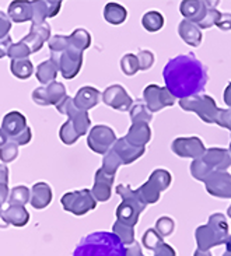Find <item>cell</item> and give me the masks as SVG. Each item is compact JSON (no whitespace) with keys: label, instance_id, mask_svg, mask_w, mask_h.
<instances>
[{"label":"cell","instance_id":"6da1fadb","mask_svg":"<svg viewBox=\"0 0 231 256\" xmlns=\"http://www.w3.org/2000/svg\"><path fill=\"white\" fill-rule=\"evenodd\" d=\"M162 77L166 88L178 100L200 96L209 80L206 66L194 54L170 59L162 69Z\"/></svg>","mask_w":231,"mask_h":256},{"label":"cell","instance_id":"7a4b0ae2","mask_svg":"<svg viewBox=\"0 0 231 256\" xmlns=\"http://www.w3.org/2000/svg\"><path fill=\"white\" fill-rule=\"evenodd\" d=\"M73 256H126V248L114 232L97 231L77 244Z\"/></svg>","mask_w":231,"mask_h":256},{"label":"cell","instance_id":"3957f363","mask_svg":"<svg viewBox=\"0 0 231 256\" xmlns=\"http://www.w3.org/2000/svg\"><path fill=\"white\" fill-rule=\"evenodd\" d=\"M228 222L222 213H214L209 217L204 226L198 227L195 231L198 250L208 252L217 245H223L228 238Z\"/></svg>","mask_w":231,"mask_h":256},{"label":"cell","instance_id":"277c9868","mask_svg":"<svg viewBox=\"0 0 231 256\" xmlns=\"http://www.w3.org/2000/svg\"><path fill=\"white\" fill-rule=\"evenodd\" d=\"M116 194L122 198V203L116 208V218L118 222H124L126 226L134 227L142 212L146 208V204L142 202L136 190L130 189L128 185H119L116 186Z\"/></svg>","mask_w":231,"mask_h":256},{"label":"cell","instance_id":"5b68a950","mask_svg":"<svg viewBox=\"0 0 231 256\" xmlns=\"http://www.w3.org/2000/svg\"><path fill=\"white\" fill-rule=\"evenodd\" d=\"M180 106L184 111L195 112L204 124L210 125H218V118L222 110L216 105V101L210 96L200 94L195 97L180 100Z\"/></svg>","mask_w":231,"mask_h":256},{"label":"cell","instance_id":"8992f818","mask_svg":"<svg viewBox=\"0 0 231 256\" xmlns=\"http://www.w3.org/2000/svg\"><path fill=\"white\" fill-rule=\"evenodd\" d=\"M62 206L66 212L74 216H84L94 210L97 206V200L91 194L90 189H80L74 192H68L62 196Z\"/></svg>","mask_w":231,"mask_h":256},{"label":"cell","instance_id":"52a82bcc","mask_svg":"<svg viewBox=\"0 0 231 256\" xmlns=\"http://www.w3.org/2000/svg\"><path fill=\"white\" fill-rule=\"evenodd\" d=\"M56 110L60 112V114H63V115L69 116V120L73 124V126H74V129H76V132L78 133L80 138L84 136L87 132L90 130L91 120L88 114L86 111L77 110L72 97L66 96L59 104L56 105Z\"/></svg>","mask_w":231,"mask_h":256},{"label":"cell","instance_id":"ba28073f","mask_svg":"<svg viewBox=\"0 0 231 256\" xmlns=\"http://www.w3.org/2000/svg\"><path fill=\"white\" fill-rule=\"evenodd\" d=\"M52 58L58 62L59 72L62 73L63 78L72 80L80 73L82 64H83V52L78 50L74 46L69 45V48L66 49L60 55H52Z\"/></svg>","mask_w":231,"mask_h":256},{"label":"cell","instance_id":"9c48e42d","mask_svg":"<svg viewBox=\"0 0 231 256\" xmlns=\"http://www.w3.org/2000/svg\"><path fill=\"white\" fill-rule=\"evenodd\" d=\"M116 142L115 132L110 126L97 125L91 128L90 133L87 136V144L91 150L97 154H106L112 148V146Z\"/></svg>","mask_w":231,"mask_h":256},{"label":"cell","instance_id":"30bf717a","mask_svg":"<svg viewBox=\"0 0 231 256\" xmlns=\"http://www.w3.org/2000/svg\"><path fill=\"white\" fill-rule=\"evenodd\" d=\"M143 101L146 104L147 110L154 114L167 106H172L175 104V98L166 87H160L157 84L147 86L143 91Z\"/></svg>","mask_w":231,"mask_h":256},{"label":"cell","instance_id":"8fae6325","mask_svg":"<svg viewBox=\"0 0 231 256\" xmlns=\"http://www.w3.org/2000/svg\"><path fill=\"white\" fill-rule=\"evenodd\" d=\"M66 88L62 83L59 82H52V83L38 87L32 91V101L35 104L41 106H48V105H58L63 98L66 97Z\"/></svg>","mask_w":231,"mask_h":256},{"label":"cell","instance_id":"7c38bea8","mask_svg":"<svg viewBox=\"0 0 231 256\" xmlns=\"http://www.w3.org/2000/svg\"><path fill=\"white\" fill-rule=\"evenodd\" d=\"M174 154L182 158H202L206 152L203 142L199 138H178L171 144Z\"/></svg>","mask_w":231,"mask_h":256},{"label":"cell","instance_id":"4fadbf2b","mask_svg":"<svg viewBox=\"0 0 231 256\" xmlns=\"http://www.w3.org/2000/svg\"><path fill=\"white\" fill-rule=\"evenodd\" d=\"M204 186L209 194L220 199H231V175L227 171H213Z\"/></svg>","mask_w":231,"mask_h":256},{"label":"cell","instance_id":"5bb4252c","mask_svg":"<svg viewBox=\"0 0 231 256\" xmlns=\"http://www.w3.org/2000/svg\"><path fill=\"white\" fill-rule=\"evenodd\" d=\"M102 101H104L105 105H108V106H111L114 110L120 112L130 111L133 105V100L130 98V96L119 84L110 86L102 92Z\"/></svg>","mask_w":231,"mask_h":256},{"label":"cell","instance_id":"9a60e30c","mask_svg":"<svg viewBox=\"0 0 231 256\" xmlns=\"http://www.w3.org/2000/svg\"><path fill=\"white\" fill-rule=\"evenodd\" d=\"M218 2H204V0H184L180 6V12L185 20L199 24L206 16L209 8H216Z\"/></svg>","mask_w":231,"mask_h":256},{"label":"cell","instance_id":"2e32d148","mask_svg":"<svg viewBox=\"0 0 231 256\" xmlns=\"http://www.w3.org/2000/svg\"><path fill=\"white\" fill-rule=\"evenodd\" d=\"M62 6L60 0H38V2H31V8H32V24H42L46 18H52L59 13Z\"/></svg>","mask_w":231,"mask_h":256},{"label":"cell","instance_id":"e0dca14e","mask_svg":"<svg viewBox=\"0 0 231 256\" xmlns=\"http://www.w3.org/2000/svg\"><path fill=\"white\" fill-rule=\"evenodd\" d=\"M115 176L105 174L101 168L97 170L96 178H94V185L91 189V194L97 202L110 200L112 194V184H114Z\"/></svg>","mask_w":231,"mask_h":256},{"label":"cell","instance_id":"ac0fdd59","mask_svg":"<svg viewBox=\"0 0 231 256\" xmlns=\"http://www.w3.org/2000/svg\"><path fill=\"white\" fill-rule=\"evenodd\" d=\"M203 161L213 168V171H227L231 166V154L226 148H209L203 154Z\"/></svg>","mask_w":231,"mask_h":256},{"label":"cell","instance_id":"d6986e66","mask_svg":"<svg viewBox=\"0 0 231 256\" xmlns=\"http://www.w3.org/2000/svg\"><path fill=\"white\" fill-rule=\"evenodd\" d=\"M112 150L116 152V156L120 158L122 164H132L136 160H139L146 152L144 147H134L125 138H116L115 144L112 146Z\"/></svg>","mask_w":231,"mask_h":256},{"label":"cell","instance_id":"ffe728a7","mask_svg":"<svg viewBox=\"0 0 231 256\" xmlns=\"http://www.w3.org/2000/svg\"><path fill=\"white\" fill-rule=\"evenodd\" d=\"M27 128V119L18 111H12L4 115L3 122H2V130L8 136V140Z\"/></svg>","mask_w":231,"mask_h":256},{"label":"cell","instance_id":"44dd1931","mask_svg":"<svg viewBox=\"0 0 231 256\" xmlns=\"http://www.w3.org/2000/svg\"><path fill=\"white\" fill-rule=\"evenodd\" d=\"M101 100V92L94 88V87H83L77 91L76 97L73 98V102L76 105L77 110L80 111H88L91 108H94L98 105Z\"/></svg>","mask_w":231,"mask_h":256},{"label":"cell","instance_id":"7402d4cb","mask_svg":"<svg viewBox=\"0 0 231 256\" xmlns=\"http://www.w3.org/2000/svg\"><path fill=\"white\" fill-rule=\"evenodd\" d=\"M125 138L134 147H144L152 138V129L148 124H144V122L132 124Z\"/></svg>","mask_w":231,"mask_h":256},{"label":"cell","instance_id":"603a6c76","mask_svg":"<svg viewBox=\"0 0 231 256\" xmlns=\"http://www.w3.org/2000/svg\"><path fill=\"white\" fill-rule=\"evenodd\" d=\"M50 202H52V189L48 184H45V182L35 184L31 189V196H30L31 206L40 210V208H48Z\"/></svg>","mask_w":231,"mask_h":256},{"label":"cell","instance_id":"cb8c5ba5","mask_svg":"<svg viewBox=\"0 0 231 256\" xmlns=\"http://www.w3.org/2000/svg\"><path fill=\"white\" fill-rule=\"evenodd\" d=\"M178 34L182 38V41L194 48H198L202 42V31L198 27V24L192 21L182 20L178 27Z\"/></svg>","mask_w":231,"mask_h":256},{"label":"cell","instance_id":"d4e9b609","mask_svg":"<svg viewBox=\"0 0 231 256\" xmlns=\"http://www.w3.org/2000/svg\"><path fill=\"white\" fill-rule=\"evenodd\" d=\"M8 17L14 22H26L32 20L31 2L27 0H14L8 6Z\"/></svg>","mask_w":231,"mask_h":256},{"label":"cell","instance_id":"484cf974","mask_svg":"<svg viewBox=\"0 0 231 256\" xmlns=\"http://www.w3.org/2000/svg\"><path fill=\"white\" fill-rule=\"evenodd\" d=\"M58 72H59V66L55 59L50 56L48 60L42 62L38 64L36 72H35V76L38 78V82L42 83L44 86L56 82V76H58Z\"/></svg>","mask_w":231,"mask_h":256},{"label":"cell","instance_id":"4316f807","mask_svg":"<svg viewBox=\"0 0 231 256\" xmlns=\"http://www.w3.org/2000/svg\"><path fill=\"white\" fill-rule=\"evenodd\" d=\"M3 214L7 224H12L14 227H24L30 220V214L24 206H8L6 210H3Z\"/></svg>","mask_w":231,"mask_h":256},{"label":"cell","instance_id":"83f0119b","mask_svg":"<svg viewBox=\"0 0 231 256\" xmlns=\"http://www.w3.org/2000/svg\"><path fill=\"white\" fill-rule=\"evenodd\" d=\"M128 17V12L124 6H120L118 3H108L104 7V18L106 22H110L112 26H119L122 22H125Z\"/></svg>","mask_w":231,"mask_h":256},{"label":"cell","instance_id":"f1b7e54d","mask_svg":"<svg viewBox=\"0 0 231 256\" xmlns=\"http://www.w3.org/2000/svg\"><path fill=\"white\" fill-rule=\"evenodd\" d=\"M10 70L13 73V76L21 80H27L30 77L32 76L34 73V66L30 59H16L12 60L10 63Z\"/></svg>","mask_w":231,"mask_h":256},{"label":"cell","instance_id":"f546056e","mask_svg":"<svg viewBox=\"0 0 231 256\" xmlns=\"http://www.w3.org/2000/svg\"><path fill=\"white\" fill-rule=\"evenodd\" d=\"M171 180H172V176L171 174L168 172L167 170H156L152 172L150 178H148V182L153 185L158 192H164L167 190L170 185H171Z\"/></svg>","mask_w":231,"mask_h":256},{"label":"cell","instance_id":"4dcf8cb0","mask_svg":"<svg viewBox=\"0 0 231 256\" xmlns=\"http://www.w3.org/2000/svg\"><path fill=\"white\" fill-rule=\"evenodd\" d=\"M152 112L147 110L144 101H136L130 108V120L132 124H139V122H144V124H150L152 122Z\"/></svg>","mask_w":231,"mask_h":256},{"label":"cell","instance_id":"1f68e13d","mask_svg":"<svg viewBox=\"0 0 231 256\" xmlns=\"http://www.w3.org/2000/svg\"><path fill=\"white\" fill-rule=\"evenodd\" d=\"M69 42L72 46L84 52L91 45V35L84 28H77L69 35Z\"/></svg>","mask_w":231,"mask_h":256},{"label":"cell","instance_id":"d6a6232c","mask_svg":"<svg viewBox=\"0 0 231 256\" xmlns=\"http://www.w3.org/2000/svg\"><path fill=\"white\" fill-rule=\"evenodd\" d=\"M112 232L115 234V236H118L119 240H120V242L124 244V245H132L134 242V230L130 226H126L124 222H114V226H112Z\"/></svg>","mask_w":231,"mask_h":256},{"label":"cell","instance_id":"836d02e7","mask_svg":"<svg viewBox=\"0 0 231 256\" xmlns=\"http://www.w3.org/2000/svg\"><path fill=\"white\" fill-rule=\"evenodd\" d=\"M142 24L148 32H157L164 27V17L158 12H147L142 18Z\"/></svg>","mask_w":231,"mask_h":256},{"label":"cell","instance_id":"e575fe53","mask_svg":"<svg viewBox=\"0 0 231 256\" xmlns=\"http://www.w3.org/2000/svg\"><path fill=\"white\" fill-rule=\"evenodd\" d=\"M30 196H31V192L27 186H16L10 190V194H8V204L10 206H26L28 202H30Z\"/></svg>","mask_w":231,"mask_h":256},{"label":"cell","instance_id":"d590c367","mask_svg":"<svg viewBox=\"0 0 231 256\" xmlns=\"http://www.w3.org/2000/svg\"><path fill=\"white\" fill-rule=\"evenodd\" d=\"M213 172V168H210L203 158H196L192 161V164H190V174H192V176L198 180H204L209 178L210 175Z\"/></svg>","mask_w":231,"mask_h":256},{"label":"cell","instance_id":"8d00e7d4","mask_svg":"<svg viewBox=\"0 0 231 256\" xmlns=\"http://www.w3.org/2000/svg\"><path fill=\"white\" fill-rule=\"evenodd\" d=\"M120 166H122V161H120V158L116 156V152H114L112 148L106 152V154H104L101 170H102L105 174L115 176V174H116V171H118V168Z\"/></svg>","mask_w":231,"mask_h":256},{"label":"cell","instance_id":"74e56055","mask_svg":"<svg viewBox=\"0 0 231 256\" xmlns=\"http://www.w3.org/2000/svg\"><path fill=\"white\" fill-rule=\"evenodd\" d=\"M59 138H60V140H62L64 144L70 146L74 144L80 136H78V133H77L76 129H74L73 124L68 119V120L62 125L60 130H59Z\"/></svg>","mask_w":231,"mask_h":256},{"label":"cell","instance_id":"f35d334b","mask_svg":"<svg viewBox=\"0 0 231 256\" xmlns=\"http://www.w3.org/2000/svg\"><path fill=\"white\" fill-rule=\"evenodd\" d=\"M120 69H122V72L125 73L126 76H134L140 70L138 56L133 55V54H126L120 59Z\"/></svg>","mask_w":231,"mask_h":256},{"label":"cell","instance_id":"ab89813d","mask_svg":"<svg viewBox=\"0 0 231 256\" xmlns=\"http://www.w3.org/2000/svg\"><path fill=\"white\" fill-rule=\"evenodd\" d=\"M48 45L52 55H60L69 48V36H66V35H54V36H50V40L48 41Z\"/></svg>","mask_w":231,"mask_h":256},{"label":"cell","instance_id":"60d3db41","mask_svg":"<svg viewBox=\"0 0 231 256\" xmlns=\"http://www.w3.org/2000/svg\"><path fill=\"white\" fill-rule=\"evenodd\" d=\"M154 230L158 232V236H160L161 238L171 236L175 230L174 220H172L171 217H168V216H162V217H160V218L157 220V222H156V228Z\"/></svg>","mask_w":231,"mask_h":256},{"label":"cell","instance_id":"b9f144b4","mask_svg":"<svg viewBox=\"0 0 231 256\" xmlns=\"http://www.w3.org/2000/svg\"><path fill=\"white\" fill-rule=\"evenodd\" d=\"M30 55H31V50L28 49L27 45L22 41L12 44L10 48H8V54H7V56L12 60H16V59H28Z\"/></svg>","mask_w":231,"mask_h":256},{"label":"cell","instance_id":"7bdbcfd3","mask_svg":"<svg viewBox=\"0 0 231 256\" xmlns=\"http://www.w3.org/2000/svg\"><path fill=\"white\" fill-rule=\"evenodd\" d=\"M142 242H143V246L148 250H154L158 245L162 244V238L158 236V232L154 228H148L143 234V238H142Z\"/></svg>","mask_w":231,"mask_h":256},{"label":"cell","instance_id":"ee69618b","mask_svg":"<svg viewBox=\"0 0 231 256\" xmlns=\"http://www.w3.org/2000/svg\"><path fill=\"white\" fill-rule=\"evenodd\" d=\"M17 156H18V146L13 142H8L6 146L0 148V161H3L4 164L13 162L17 158Z\"/></svg>","mask_w":231,"mask_h":256},{"label":"cell","instance_id":"f6af8a7d","mask_svg":"<svg viewBox=\"0 0 231 256\" xmlns=\"http://www.w3.org/2000/svg\"><path fill=\"white\" fill-rule=\"evenodd\" d=\"M21 41L27 45L28 49L31 50V54L40 52L42 49V46H44V44H45L41 36H38V35L34 34V32H30V34H28L27 36H24Z\"/></svg>","mask_w":231,"mask_h":256},{"label":"cell","instance_id":"bcb514c9","mask_svg":"<svg viewBox=\"0 0 231 256\" xmlns=\"http://www.w3.org/2000/svg\"><path fill=\"white\" fill-rule=\"evenodd\" d=\"M220 16H222V13L217 12L216 8H209L206 16L203 17V20L198 24V27L202 30V28H210L213 27V26H216L217 21L220 18Z\"/></svg>","mask_w":231,"mask_h":256},{"label":"cell","instance_id":"7dc6e473","mask_svg":"<svg viewBox=\"0 0 231 256\" xmlns=\"http://www.w3.org/2000/svg\"><path fill=\"white\" fill-rule=\"evenodd\" d=\"M138 60H139V68L142 72H144V70H148L152 66H153L154 63V55L150 52V50H146V49H143V50H139L138 52Z\"/></svg>","mask_w":231,"mask_h":256},{"label":"cell","instance_id":"c3c4849f","mask_svg":"<svg viewBox=\"0 0 231 256\" xmlns=\"http://www.w3.org/2000/svg\"><path fill=\"white\" fill-rule=\"evenodd\" d=\"M30 32H34L38 36H41L44 42L50 40V27H49V24L46 21L42 22V24H32L31 28H30Z\"/></svg>","mask_w":231,"mask_h":256},{"label":"cell","instance_id":"681fc988","mask_svg":"<svg viewBox=\"0 0 231 256\" xmlns=\"http://www.w3.org/2000/svg\"><path fill=\"white\" fill-rule=\"evenodd\" d=\"M10 30H12V20L6 13L0 12V40H4L10 36Z\"/></svg>","mask_w":231,"mask_h":256},{"label":"cell","instance_id":"f907efd6","mask_svg":"<svg viewBox=\"0 0 231 256\" xmlns=\"http://www.w3.org/2000/svg\"><path fill=\"white\" fill-rule=\"evenodd\" d=\"M31 138H32V133H31V129L27 126V128L21 132V133H18L17 136H14V138H10V142H13V143H16L17 146H26L31 142Z\"/></svg>","mask_w":231,"mask_h":256},{"label":"cell","instance_id":"816d5d0a","mask_svg":"<svg viewBox=\"0 0 231 256\" xmlns=\"http://www.w3.org/2000/svg\"><path fill=\"white\" fill-rule=\"evenodd\" d=\"M153 256H176V252L172 246L162 242L153 250Z\"/></svg>","mask_w":231,"mask_h":256},{"label":"cell","instance_id":"f5cc1de1","mask_svg":"<svg viewBox=\"0 0 231 256\" xmlns=\"http://www.w3.org/2000/svg\"><path fill=\"white\" fill-rule=\"evenodd\" d=\"M218 126L226 128L231 132V108L228 110H222L220 112V118H218Z\"/></svg>","mask_w":231,"mask_h":256},{"label":"cell","instance_id":"db71d44e","mask_svg":"<svg viewBox=\"0 0 231 256\" xmlns=\"http://www.w3.org/2000/svg\"><path fill=\"white\" fill-rule=\"evenodd\" d=\"M216 26L220 28V30H223V31H230L231 30V14H228V13L222 14V16H220V18H218V21H217Z\"/></svg>","mask_w":231,"mask_h":256},{"label":"cell","instance_id":"11a10c76","mask_svg":"<svg viewBox=\"0 0 231 256\" xmlns=\"http://www.w3.org/2000/svg\"><path fill=\"white\" fill-rule=\"evenodd\" d=\"M12 44H13V42H12V38H10V36H7L4 40H0V59L7 56V54H8V48H10Z\"/></svg>","mask_w":231,"mask_h":256},{"label":"cell","instance_id":"9f6ffc18","mask_svg":"<svg viewBox=\"0 0 231 256\" xmlns=\"http://www.w3.org/2000/svg\"><path fill=\"white\" fill-rule=\"evenodd\" d=\"M126 256H143V252H142L139 244L134 241L132 245H129L126 248Z\"/></svg>","mask_w":231,"mask_h":256},{"label":"cell","instance_id":"6f0895ef","mask_svg":"<svg viewBox=\"0 0 231 256\" xmlns=\"http://www.w3.org/2000/svg\"><path fill=\"white\" fill-rule=\"evenodd\" d=\"M0 185H8V168L0 164Z\"/></svg>","mask_w":231,"mask_h":256},{"label":"cell","instance_id":"680465c9","mask_svg":"<svg viewBox=\"0 0 231 256\" xmlns=\"http://www.w3.org/2000/svg\"><path fill=\"white\" fill-rule=\"evenodd\" d=\"M224 102L226 105H228V108H231V82L224 90Z\"/></svg>","mask_w":231,"mask_h":256},{"label":"cell","instance_id":"91938a15","mask_svg":"<svg viewBox=\"0 0 231 256\" xmlns=\"http://www.w3.org/2000/svg\"><path fill=\"white\" fill-rule=\"evenodd\" d=\"M10 140H8V136H7L4 132L2 130V128H0V148L3 147V146H6Z\"/></svg>","mask_w":231,"mask_h":256},{"label":"cell","instance_id":"94428289","mask_svg":"<svg viewBox=\"0 0 231 256\" xmlns=\"http://www.w3.org/2000/svg\"><path fill=\"white\" fill-rule=\"evenodd\" d=\"M224 245H226V252L222 256H231V236H228Z\"/></svg>","mask_w":231,"mask_h":256},{"label":"cell","instance_id":"6125c7cd","mask_svg":"<svg viewBox=\"0 0 231 256\" xmlns=\"http://www.w3.org/2000/svg\"><path fill=\"white\" fill-rule=\"evenodd\" d=\"M8 227V224L4 220V214H3V208L0 210V228H7Z\"/></svg>","mask_w":231,"mask_h":256},{"label":"cell","instance_id":"be15d7a7","mask_svg":"<svg viewBox=\"0 0 231 256\" xmlns=\"http://www.w3.org/2000/svg\"><path fill=\"white\" fill-rule=\"evenodd\" d=\"M194 256H212V254H210L209 250H208V252H203V250H196V252L194 254Z\"/></svg>","mask_w":231,"mask_h":256},{"label":"cell","instance_id":"e7e4bbea","mask_svg":"<svg viewBox=\"0 0 231 256\" xmlns=\"http://www.w3.org/2000/svg\"><path fill=\"white\" fill-rule=\"evenodd\" d=\"M227 214H228V217H231V206L228 208V210H227Z\"/></svg>","mask_w":231,"mask_h":256},{"label":"cell","instance_id":"03108f58","mask_svg":"<svg viewBox=\"0 0 231 256\" xmlns=\"http://www.w3.org/2000/svg\"><path fill=\"white\" fill-rule=\"evenodd\" d=\"M228 152H230V154H231V143H230V150H228Z\"/></svg>","mask_w":231,"mask_h":256},{"label":"cell","instance_id":"003e7915","mask_svg":"<svg viewBox=\"0 0 231 256\" xmlns=\"http://www.w3.org/2000/svg\"><path fill=\"white\" fill-rule=\"evenodd\" d=\"M143 256H144V255H143Z\"/></svg>","mask_w":231,"mask_h":256}]
</instances>
